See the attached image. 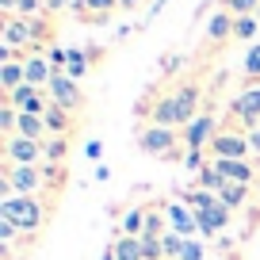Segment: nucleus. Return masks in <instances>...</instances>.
<instances>
[{"label":"nucleus","mask_w":260,"mask_h":260,"mask_svg":"<svg viewBox=\"0 0 260 260\" xmlns=\"http://www.w3.org/2000/svg\"><path fill=\"white\" fill-rule=\"evenodd\" d=\"M0 218H8L19 234L35 237L46 222V207L39 203V195H4L0 199Z\"/></svg>","instance_id":"1"},{"label":"nucleus","mask_w":260,"mask_h":260,"mask_svg":"<svg viewBox=\"0 0 260 260\" xmlns=\"http://www.w3.org/2000/svg\"><path fill=\"white\" fill-rule=\"evenodd\" d=\"M0 184L4 195H39L46 187V172L39 165H0Z\"/></svg>","instance_id":"2"},{"label":"nucleus","mask_w":260,"mask_h":260,"mask_svg":"<svg viewBox=\"0 0 260 260\" xmlns=\"http://www.w3.org/2000/svg\"><path fill=\"white\" fill-rule=\"evenodd\" d=\"M260 126V81L245 84L241 92L230 104V126L226 130H241V134H252Z\"/></svg>","instance_id":"3"},{"label":"nucleus","mask_w":260,"mask_h":260,"mask_svg":"<svg viewBox=\"0 0 260 260\" xmlns=\"http://www.w3.org/2000/svg\"><path fill=\"white\" fill-rule=\"evenodd\" d=\"M138 149L146 157H165V161H176V149H180V134L169 126H153V122H146V126L138 130Z\"/></svg>","instance_id":"4"},{"label":"nucleus","mask_w":260,"mask_h":260,"mask_svg":"<svg viewBox=\"0 0 260 260\" xmlns=\"http://www.w3.org/2000/svg\"><path fill=\"white\" fill-rule=\"evenodd\" d=\"M207 149H211V161H249L252 142H249V134H241V130L218 126V134H214V142Z\"/></svg>","instance_id":"5"},{"label":"nucleus","mask_w":260,"mask_h":260,"mask_svg":"<svg viewBox=\"0 0 260 260\" xmlns=\"http://www.w3.org/2000/svg\"><path fill=\"white\" fill-rule=\"evenodd\" d=\"M46 96H50V104H57L61 111H69V115H77V111L84 107V92H81V84H77L73 77H65V73H54V81H50Z\"/></svg>","instance_id":"6"},{"label":"nucleus","mask_w":260,"mask_h":260,"mask_svg":"<svg viewBox=\"0 0 260 260\" xmlns=\"http://www.w3.org/2000/svg\"><path fill=\"white\" fill-rule=\"evenodd\" d=\"M4 161L8 165H42L46 161V146L12 134V138H4Z\"/></svg>","instance_id":"7"},{"label":"nucleus","mask_w":260,"mask_h":260,"mask_svg":"<svg viewBox=\"0 0 260 260\" xmlns=\"http://www.w3.org/2000/svg\"><path fill=\"white\" fill-rule=\"evenodd\" d=\"M4 104H12L16 111H23V115H46V107H50V96H46V88H35V84H19L16 92H8L4 96Z\"/></svg>","instance_id":"8"},{"label":"nucleus","mask_w":260,"mask_h":260,"mask_svg":"<svg viewBox=\"0 0 260 260\" xmlns=\"http://www.w3.org/2000/svg\"><path fill=\"white\" fill-rule=\"evenodd\" d=\"M161 207H165V218H169V230H172V234L187 237V241H191V237L199 234L195 211H187V207H184V199H169V203H161Z\"/></svg>","instance_id":"9"},{"label":"nucleus","mask_w":260,"mask_h":260,"mask_svg":"<svg viewBox=\"0 0 260 260\" xmlns=\"http://www.w3.org/2000/svg\"><path fill=\"white\" fill-rule=\"evenodd\" d=\"M195 222H199V234H203V237H214V234H222V230L234 222V211H230V207L218 199L214 207H207V211L195 214Z\"/></svg>","instance_id":"10"},{"label":"nucleus","mask_w":260,"mask_h":260,"mask_svg":"<svg viewBox=\"0 0 260 260\" xmlns=\"http://www.w3.org/2000/svg\"><path fill=\"white\" fill-rule=\"evenodd\" d=\"M172 96H176V104H180V119H184V126H191L195 119H199V100H203V92H199V84L195 81H187V84H176L172 88Z\"/></svg>","instance_id":"11"},{"label":"nucleus","mask_w":260,"mask_h":260,"mask_svg":"<svg viewBox=\"0 0 260 260\" xmlns=\"http://www.w3.org/2000/svg\"><path fill=\"white\" fill-rule=\"evenodd\" d=\"M214 134H218V130H214V115L203 111L191 126H184V146L187 149H207L214 142Z\"/></svg>","instance_id":"12"},{"label":"nucleus","mask_w":260,"mask_h":260,"mask_svg":"<svg viewBox=\"0 0 260 260\" xmlns=\"http://www.w3.org/2000/svg\"><path fill=\"white\" fill-rule=\"evenodd\" d=\"M149 122H153V126H169V130L184 126V119H180V104H176V96H172V92H165V96L153 104Z\"/></svg>","instance_id":"13"},{"label":"nucleus","mask_w":260,"mask_h":260,"mask_svg":"<svg viewBox=\"0 0 260 260\" xmlns=\"http://www.w3.org/2000/svg\"><path fill=\"white\" fill-rule=\"evenodd\" d=\"M4 46H12V50L35 46L31 23H27V19H19V16H4Z\"/></svg>","instance_id":"14"},{"label":"nucleus","mask_w":260,"mask_h":260,"mask_svg":"<svg viewBox=\"0 0 260 260\" xmlns=\"http://www.w3.org/2000/svg\"><path fill=\"white\" fill-rule=\"evenodd\" d=\"M23 69H27V84H35V88H50V81H54V65H50L46 54L23 57Z\"/></svg>","instance_id":"15"},{"label":"nucleus","mask_w":260,"mask_h":260,"mask_svg":"<svg viewBox=\"0 0 260 260\" xmlns=\"http://www.w3.org/2000/svg\"><path fill=\"white\" fill-rule=\"evenodd\" d=\"M214 169H218L222 176L230 180V184L252 187V180H256V169H252V161H214Z\"/></svg>","instance_id":"16"},{"label":"nucleus","mask_w":260,"mask_h":260,"mask_svg":"<svg viewBox=\"0 0 260 260\" xmlns=\"http://www.w3.org/2000/svg\"><path fill=\"white\" fill-rule=\"evenodd\" d=\"M234 23H237V16H230L226 8H218L211 19H207V39H211V42L234 39Z\"/></svg>","instance_id":"17"},{"label":"nucleus","mask_w":260,"mask_h":260,"mask_svg":"<svg viewBox=\"0 0 260 260\" xmlns=\"http://www.w3.org/2000/svg\"><path fill=\"white\" fill-rule=\"evenodd\" d=\"M42 122H46V134H54V138H65V134L73 130V115H69V111H61L57 104H50V107H46Z\"/></svg>","instance_id":"18"},{"label":"nucleus","mask_w":260,"mask_h":260,"mask_svg":"<svg viewBox=\"0 0 260 260\" xmlns=\"http://www.w3.org/2000/svg\"><path fill=\"white\" fill-rule=\"evenodd\" d=\"M19 84H27L23 57H16V61H4V65H0V88H4V96H8V92H16Z\"/></svg>","instance_id":"19"},{"label":"nucleus","mask_w":260,"mask_h":260,"mask_svg":"<svg viewBox=\"0 0 260 260\" xmlns=\"http://www.w3.org/2000/svg\"><path fill=\"white\" fill-rule=\"evenodd\" d=\"M180 199H184V207H187V211H195V214L218 203V195H214V191H207V187H199V184H195V187H187V191L180 195Z\"/></svg>","instance_id":"20"},{"label":"nucleus","mask_w":260,"mask_h":260,"mask_svg":"<svg viewBox=\"0 0 260 260\" xmlns=\"http://www.w3.org/2000/svg\"><path fill=\"white\" fill-rule=\"evenodd\" d=\"M111 249H115V256H119V260H146V252H142V237H126V234H119Z\"/></svg>","instance_id":"21"},{"label":"nucleus","mask_w":260,"mask_h":260,"mask_svg":"<svg viewBox=\"0 0 260 260\" xmlns=\"http://www.w3.org/2000/svg\"><path fill=\"white\" fill-rule=\"evenodd\" d=\"M88 69H92V57H88V50H77V46H69V65H65V77L81 81V77H88Z\"/></svg>","instance_id":"22"},{"label":"nucleus","mask_w":260,"mask_h":260,"mask_svg":"<svg viewBox=\"0 0 260 260\" xmlns=\"http://www.w3.org/2000/svg\"><path fill=\"white\" fill-rule=\"evenodd\" d=\"M146 211H149V207H134V211H126V214H122V230H119V234L146 237Z\"/></svg>","instance_id":"23"},{"label":"nucleus","mask_w":260,"mask_h":260,"mask_svg":"<svg viewBox=\"0 0 260 260\" xmlns=\"http://www.w3.org/2000/svg\"><path fill=\"white\" fill-rule=\"evenodd\" d=\"M16 134H19V138H31V142H42V134H46V122H42L39 115H23V111H19Z\"/></svg>","instance_id":"24"},{"label":"nucleus","mask_w":260,"mask_h":260,"mask_svg":"<svg viewBox=\"0 0 260 260\" xmlns=\"http://www.w3.org/2000/svg\"><path fill=\"white\" fill-rule=\"evenodd\" d=\"M165 234H169L165 207H149V211H146V237H165Z\"/></svg>","instance_id":"25"},{"label":"nucleus","mask_w":260,"mask_h":260,"mask_svg":"<svg viewBox=\"0 0 260 260\" xmlns=\"http://www.w3.org/2000/svg\"><path fill=\"white\" fill-rule=\"evenodd\" d=\"M218 199L230 207V211H237V207H245V203H249V187H245V184H226Z\"/></svg>","instance_id":"26"},{"label":"nucleus","mask_w":260,"mask_h":260,"mask_svg":"<svg viewBox=\"0 0 260 260\" xmlns=\"http://www.w3.org/2000/svg\"><path fill=\"white\" fill-rule=\"evenodd\" d=\"M226 184H230V180L222 176L218 169H214V161L207 165L203 172H199V187H207V191H214V195H222V187H226Z\"/></svg>","instance_id":"27"},{"label":"nucleus","mask_w":260,"mask_h":260,"mask_svg":"<svg viewBox=\"0 0 260 260\" xmlns=\"http://www.w3.org/2000/svg\"><path fill=\"white\" fill-rule=\"evenodd\" d=\"M256 31H260V19L256 16H241L234 23V39H241V42H256Z\"/></svg>","instance_id":"28"},{"label":"nucleus","mask_w":260,"mask_h":260,"mask_svg":"<svg viewBox=\"0 0 260 260\" xmlns=\"http://www.w3.org/2000/svg\"><path fill=\"white\" fill-rule=\"evenodd\" d=\"M241 69H245V77H249L252 84L260 81V42H252V46L245 50V65H241Z\"/></svg>","instance_id":"29"},{"label":"nucleus","mask_w":260,"mask_h":260,"mask_svg":"<svg viewBox=\"0 0 260 260\" xmlns=\"http://www.w3.org/2000/svg\"><path fill=\"white\" fill-rule=\"evenodd\" d=\"M222 8H226L230 16L241 19V16H256V12H260V0H222Z\"/></svg>","instance_id":"30"},{"label":"nucleus","mask_w":260,"mask_h":260,"mask_svg":"<svg viewBox=\"0 0 260 260\" xmlns=\"http://www.w3.org/2000/svg\"><path fill=\"white\" fill-rule=\"evenodd\" d=\"M12 16H19V19H39V16H46V0H19Z\"/></svg>","instance_id":"31"},{"label":"nucleus","mask_w":260,"mask_h":260,"mask_svg":"<svg viewBox=\"0 0 260 260\" xmlns=\"http://www.w3.org/2000/svg\"><path fill=\"white\" fill-rule=\"evenodd\" d=\"M42 146H46V165H61L65 161V153H69V142L65 138H50V142H42Z\"/></svg>","instance_id":"32"},{"label":"nucleus","mask_w":260,"mask_h":260,"mask_svg":"<svg viewBox=\"0 0 260 260\" xmlns=\"http://www.w3.org/2000/svg\"><path fill=\"white\" fill-rule=\"evenodd\" d=\"M16 122H19V111L12 104H4V107H0V134L12 138V134H16Z\"/></svg>","instance_id":"33"},{"label":"nucleus","mask_w":260,"mask_h":260,"mask_svg":"<svg viewBox=\"0 0 260 260\" xmlns=\"http://www.w3.org/2000/svg\"><path fill=\"white\" fill-rule=\"evenodd\" d=\"M27 23H31L35 42H50V35H54V27H50V12H46V16H39V19H27Z\"/></svg>","instance_id":"34"},{"label":"nucleus","mask_w":260,"mask_h":260,"mask_svg":"<svg viewBox=\"0 0 260 260\" xmlns=\"http://www.w3.org/2000/svg\"><path fill=\"white\" fill-rule=\"evenodd\" d=\"M161 241H165V256H169V260H180V252H184V241H187V237H180V234H172V230H169Z\"/></svg>","instance_id":"35"},{"label":"nucleus","mask_w":260,"mask_h":260,"mask_svg":"<svg viewBox=\"0 0 260 260\" xmlns=\"http://www.w3.org/2000/svg\"><path fill=\"white\" fill-rule=\"evenodd\" d=\"M142 252H146V260H169L161 237H142Z\"/></svg>","instance_id":"36"},{"label":"nucleus","mask_w":260,"mask_h":260,"mask_svg":"<svg viewBox=\"0 0 260 260\" xmlns=\"http://www.w3.org/2000/svg\"><path fill=\"white\" fill-rule=\"evenodd\" d=\"M16 237H19V230L12 226L8 218H0V249L8 252V249H16Z\"/></svg>","instance_id":"37"},{"label":"nucleus","mask_w":260,"mask_h":260,"mask_svg":"<svg viewBox=\"0 0 260 260\" xmlns=\"http://www.w3.org/2000/svg\"><path fill=\"white\" fill-rule=\"evenodd\" d=\"M184 165H187V172H195V176H199L211 161H203V149H187V153H184Z\"/></svg>","instance_id":"38"},{"label":"nucleus","mask_w":260,"mask_h":260,"mask_svg":"<svg viewBox=\"0 0 260 260\" xmlns=\"http://www.w3.org/2000/svg\"><path fill=\"white\" fill-rule=\"evenodd\" d=\"M180 260H207V249L191 237V241H184V252H180Z\"/></svg>","instance_id":"39"},{"label":"nucleus","mask_w":260,"mask_h":260,"mask_svg":"<svg viewBox=\"0 0 260 260\" xmlns=\"http://www.w3.org/2000/svg\"><path fill=\"white\" fill-rule=\"evenodd\" d=\"M180 65H184V54H165L161 57V69H165V73H176Z\"/></svg>","instance_id":"40"},{"label":"nucleus","mask_w":260,"mask_h":260,"mask_svg":"<svg viewBox=\"0 0 260 260\" xmlns=\"http://www.w3.org/2000/svg\"><path fill=\"white\" fill-rule=\"evenodd\" d=\"M84 153H88V161H100V153H104V142H96V138H92L88 146H84Z\"/></svg>","instance_id":"41"},{"label":"nucleus","mask_w":260,"mask_h":260,"mask_svg":"<svg viewBox=\"0 0 260 260\" xmlns=\"http://www.w3.org/2000/svg\"><path fill=\"white\" fill-rule=\"evenodd\" d=\"M69 4H73V0H46V12H50V16H57V12H65Z\"/></svg>","instance_id":"42"},{"label":"nucleus","mask_w":260,"mask_h":260,"mask_svg":"<svg viewBox=\"0 0 260 260\" xmlns=\"http://www.w3.org/2000/svg\"><path fill=\"white\" fill-rule=\"evenodd\" d=\"M249 142H252V157H256V161H260V126H256V130H252V134H249Z\"/></svg>","instance_id":"43"},{"label":"nucleus","mask_w":260,"mask_h":260,"mask_svg":"<svg viewBox=\"0 0 260 260\" xmlns=\"http://www.w3.org/2000/svg\"><path fill=\"white\" fill-rule=\"evenodd\" d=\"M96 180H100V184H104V180H111V169H107V165H96Z\"/></svg>","instance_id":"44"},{"label":"nucleus","mask_w":260,"mask_h":260,"mask_svg":"<svg viewBox=\"0 0 260 260\" xmlns=\"http://www.w3.org/2000/svg\"><path fill=\"white\" fill-rule=\"evenodd\" d=\"M16 4H19V0H0V12H4V16H12V12H16Z\"/></svg>","instance_id":"45"},{"label":"nucleus","mask_w":260,"mask_h":260,"mask_svg":"<svg viewBox=\"0 0 260 260\" xmlns=\"http://www.w3.org/2000/svg\"><path fill=\"white\" fill-rule=\"evenodd\" d=\"M119 8L122 12H134V8H142V0H119Z\"/></svg>","instance_id":"46"},{"label":"nucleus","mask_w":260,"mask_h":260,"mask_svg":"<svg viewBox=\"0 0 260 260\" xmlns=\"http://www.w3.org/2000/svg\"><path fill=\"white\" fill-rule=\"evenodd\" d=\"M165 4H169V0H157L153 8H149V19H153V16H161V8H165Z\"/></svg>","instance_id":"47"},{"label":"nucleus","mask_w":260,"mask_h":260,"mask_svg":"<svg viewBox=\"0 0 260 260\" xmlns=\"http://www.w3.org/2000/svg\"><path fill=\"white\" fill-rule=\"evenodd\" d=\"M100 260H119V256H115V249H107V252H104Z\"/></svg>","instance_id":"48"}]
</instances>
